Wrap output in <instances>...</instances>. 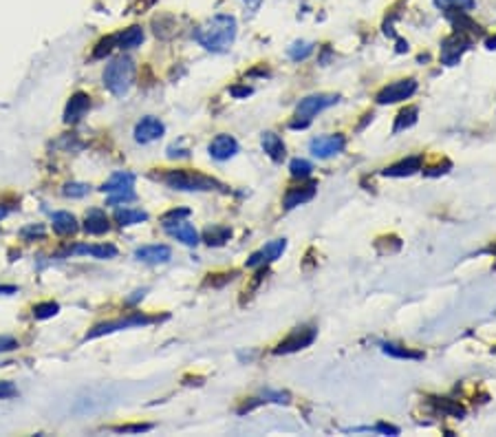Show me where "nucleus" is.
Segmentation results:
<instances>
[{
    "label": "nucleus",
    "instance_id": "f257e3e1",
    "mask_svg": "<svg viewBox=\"0 0 496 437\" xmlns=\"http://www.w3.org/2000/svg\"><path fill=\"white\" fill-rule=\"evenodd\" d=\"M239 33V23L229 13H217L203 25L194 29V40L201 44L205 51L212 54H225L231 49Z\"/></svg>",
    "mask_w": 496,
    "mask_h": 437
},
{
    "label": "nucleus",
    "instance_id": "f03ea898",
    "mask_svg": "<svg viewBox=\"0 0 496 437\" xmlns=\"http://www.w3.org/2000/svg\"><path fill=\"white\" fill-rule=\"evenodd\" d=\"M159 179L172 190H186V192H208V190H225L221 181L212 179L198 171H188V168H177V171H165L159 175Z\"/></svg>",
    "mask_w": 496,
    "mask_h": 437
},
{
    "label": "nucleus",
    "instance_id": "7ed1b4c3",
    "mask_svg": "<svg viewBox=\"0 0 496 437\" xmlns=\"http://www.w3.org/2000/svg\"><path fill=\"white\" fill-rule=\"evenodd\" d=\"M135 84V62L128 56H120L106 64L104 69V87L115 95L124 97Z\"/></svg>",
    "mask_w": 496,
    "mask_h": 437
},
{
    "label": "nucleus",
    "instance_id": "20e7f679",
    "mask_svg": "<svg viewBox=\"0 0 496 437\" xmlns=\"http://www.w3.org/2000/svg\"><path fill=\"white\" fill-rule=\"evenodd\" d=\"M102 192L108 195L106 199L108 206H120V204H128V201H135V175L128 171L115 173L102 186Z\"/></svg>",
    "mask_w": 496,
    "mask_h": 437
},
{
    "label": "nucleus",
    "instance_id": "39448f33",
    "mask_svg": "<svg viewBox=\"0 0 496 437\" xmlns=\"http://www.w3.org/2000/svg\"><path fill=\"white\" fill-rule=\"evenodd\" d=\"M338 95L333 93H318V95H309L305 97L300 104H298V111H295V117L298 120L291 122V128H307L311 124V117L318 115L322 111H326L329 106L338 104Z\"/></svg>",
    "mask_w": 496,
    "mask_h": 437
},
{
    "label": "nucleus",
    "instance_id": "423d86ee",
    "mask_svg": "<svg viewBox=\"0 0 496 437\" xmlns=\"http://www.w3.org/2000/svg\"><path fill=\"white\" fill-rule=\"evenodd\" d=\"M153 323H157V318H153V316L130 314V316H126V318H120V321H110V323L95 325V327L84 336V340H93V338H99V336L115 333V331L130 329V327H146V325H153Z\"/></svg>",
    "mask_w": 496,
    "mask_h": 437
},
{
    "label": "nucleus",
    "instance_id": "0eeeda50",
    "mask_svg": "<svg viewBox=\"0 0 496 437\" xmlns=\"http://www.w3.org/2000/svg\"><path fill=\"white\" fill-rule=\"evenodd\" d=\"M318 329L316 327H298L293 329L285 340H280L278 347L274 349L276 356H283V354H293V351H300L305 347H309L313 340H316Z\"/></svg>",
    "mask_w": 496,
    "mask_h": 437
},
{
    "label": "nucleus",
    "instance_id": "6e6552de",
    "mask_svg": "<svg viewBox=\"0 0 496 437\" xmlns=\"http://www.w3.org/2000/svg\"><path fill=\"white\" fill-rule=\"evenodd\" d=\"M417 91V82L408 78V80H397L390 82L388 87H384L382 91L377 93V104H397V102H404V99L412 97Z\"/></svg>",
    "mask_w": 496,
    "mask_h": 437
},
{
    "label": "nucleus",
    "instance_id": "1a4fd4ad",
    "mask_svg": "<svg viewBox=\"0 0 496 437\" xmlns=\"http://www.w3.org/2000/svg\"><path fill=\"white\" fill-rule=\"evenodd\" d=\"M472 44V38L468 36V33H461V31H454L450 38H445L443 44H441V60L443 64H457L461 60V56L468 51Z\"/></svg>",
    "mask_w": 496,
    "mask_h": 437
},
{
    "label": "nucleus",
    "instance_id": "9d476101",
    "mask_svg": "<svg viewBox=\"0 0 496 437\" xmlns=\"http://www.w3.org/2000/svg\"><path fill=\"white\" fill-rule=\"evenodd\" d=\"M344 146H346L344 135H340V133H336V135H322V137L311 140L309 150H311V155H313V157H318V159H329V157H333V155L342 153Z\"/></svg>",
    "mask_w": 496,
    "mask_h": 437
},
{
    "label": "nucleus",
    "instance_id": "9b49d317",
    "mask_svg": "<svg viewBox=\"0 0 496 437\" xmlns=\"http://www.w3.org/2000/svg\"><path fill=\"white\" fill-rule=\"evenodd\" d=\"M287 250V241L285 239H276V241H269L265 247H260L258 252L247 259V267H265L274 263L276 259L283 257V252Z\"/></svg>",
    "mask_w": 496,
    "mask_h": 437
},
{
    "label": "nucleus",
    "instance_id": "f8f14e48",
    "mask_svg": "<svg viewBox=\"0 0 496 437\" xmlns=\"http://www.w3.org/2000/svg\"><path fill=\"white\" fill-rule=\"evenodd\" d=\"M163 133H165L163 122L157 120V117H153V115H146L135 126V142L137 144H151V142H157Z\"/></svg>",
    "mask_w": 496,
    "mask_h": 437
},
{
    "label": "nucleus",
    "instance_id": "ddd939ff",
    "mask_svg": "<svg viewBox=\"0 0 496 437\" xmlns=\"http://www.w3.org/2000/svg\"><path fill=\"white\" fill-rule=\"evenodd\" d=\"M89 109H91V97L82 91L73 93L69 104H66V109H64V124H71V126L77 124L82 117L89 113Z\"/></svg>",
    "mask_w": 496,
    "mask_h": 437
},
{
    "label": "nucleus",
    "instance_id": "4468645a",
    "mask_svg": "<svg viewBox=\"0 0 496 437\" xmlns=\"http://www.w3.org/2000/svg\"><path fill=\"white\" fill-rule=\"evenodd\" d=\"M316 190H318V183L316 181H307V183H300V186L289 188L287 195H285V201H283L285 210H291L295 206L307 204V201H311L313 197H316Z\"/></svg>",
    "mask_w": 496,
    "mask_h": 437
},
{
    "label": "nucleus",
    "instance_id": "2eb2a0df",
    "mask_svg": "<svg viewBox=\"0 0 496 437\" xmlns=\"http://www.w3.org/2000/svg\"><path fill=\"white\" fill-rule=\"evenodd\" d=\"M208 150L217 161H227L239 153V142L231 135H217L210 142Z\"/></svg>",
    "mask_w": 496,
    "mask_h": 437
},
{
    "label": "nucleus",
    "instance_id": "dca6fc26",
    "mask_svg": "<svg viewBox=\"0 0 496 437\" xmlns=\"http://www.w3.org/2000/svg\"><path fill=\"white\" fill-rule=\"evenodd\" d=\"M135 257L141 263L159 265V263H168L172 259V250L168 245H144L135 252Z\"/></svg>",
    "mask_w": 496,
    "mask_h": 437
},
{
    "label": "nucleus",
    "instance_id": "f3484780",
    "mask_svg": "<svg viewBox=\"0 0 496 437\" xmlns=\"http://www.w3.org/2000/svg\"><path fill=\"white\" fill-rule=\"evenodd\" d=\"M84 230L89 234H93V237H99V234H106L110 230V221H108V216L104 210H99V208H91L87 212V218H84Z\"/></svg>",
    "mask_w": 496,
    "mask_h": 437
},
{
    "label": "nucleus",
    "instance_id": "a211bd4d",
    "mask_svg": "<svg viewBox=\"0 0 496 437\" xmlns=\"http://www.w3.org/2000/svg\"><path fill=\"white\" fill-rule=\"evenodd\" d=\"M260 144H262V150L265 153H267V157L272 159V161H283L285 159V155H287V148H285V142L280 140L276 133H265L262 135V140H260Z\"/></svg>",
    "mask_w": 496,
    "mask_h": 437
},
{
    "label": "nucleus",
    "instance_id": "6ab92c4d",
    "mask_svg": "<svg viewBox=\"0 0 496 437\" xmlns=\"http://www.w3.org/2000/svg\"><path fill=\"white\" fill-rule=\"evenodd\" d=\"M417 171H421V157L415 155V157H408V159H402V161L388 166L382 175H386V177H410V175H415Z\"/></svg>",
    "mask_w": 496,
    "mask_h": 437
},
{
    "label": "nucleus",
    "instance_id": "aec40b11",
    "mask_svg": "<svg viewBox=\"0 0 496 437\" xmlns=\"http://www.w3.org/2000/svg\"><path fill=\"white\" fill-rule=\"evenodd\" d=\"M71 254H89L93 259H113L117 257V247L110 243H97V245H75L71 250Z\"/></svg>",
    "mask_w": 496,
    "mask_h": 437
},
{
    "label": "nucleus",
    "instance_id": "412c9836",
    "mask_svg": "<svg viewBox=\"0 0 496 437\" xmlns=\"http://www.w3.org/2000/svg\"><path fill=\"white\" fill-rule=\"evenodd\" d=\"M51 223H53V232L60 234V237H71V234H75L80 228L77 218L71 212H53Z\"/></svg>",
    "mask_w": 496,
    "mask_h": 437
},
{
    "label": "nucleus",
    "instance_id": "4be33fe9",
    "mask_svg": "<svg viewBox=\"0 0 496 437\" xmlns=\"http://www.w3.org/2000/svg\"><path fill=\"white\" fill-rule=\"evenodd\" d=\"M165 230H168L170 237H174L177 241H181L184 245L194 247V245L198 243V232H196V230H194V226H190L188 221H181V223L170 226V228H165Z\"/></svg>",
    "mask_w": 496,
    "mask_h": 437
},
{
    "label": "nucleus",
    "instance_id": "5701e85b",
    "mask_svg": "<svg viewBox=\"0 0 496 437\" xmlns=\"http://www.w3.org/2000/svg\"><path fill=\"white\" fill-rule=\"evenodd\" d=\"M430 402H433L435 411L441 413V415L457 417V419H461L463 415H466V409H463L459 402L450 400V398H430Z\"/></svg>",
    "mask_w": 496,
    "mask_h": 437
},
{
    "label": "nucleus",
    "instance_id": "b1692460",
    "mask_svg": "<svg viewBox=\"0 0 496 437\" xmlns=\"http://www.w3.org/2000/svg\"><path fill=\"white\" fill-rule=\"evenodd\" d=\"M141 42H144V29L139 25H132L122 33H117V47L122 49H137L141 47Z\"/></svg>",
    "mask_w": 496,
    "mask_h": 437
},
{
    "label": "nucleus",
    "instance_id": "393cba45",
    "mask_svg": "<svg viewBox=\"0 0 496 437\" xmlns=\"http://www.w3.org/2000/svg\"><path fill=\"white\" fill-rule=\"evenodd\" d=\"M115 221L120 226H137V223L148 221V212L137 210V208H120V210H115Z\"/></svg>",
    "mask_w": 496,
    "mask_h": 437
},
{
    "label": "nucleus",
    "instance_id": "a878e982",
    "mask_svg": "<svg viewBox=\"0 0 496 437\" xmlns=\"http://www.w3.org/2000/svg\"><path fill=\"white\" fill-rule=\"evenodd\" d=\"M229 237H231V230L229 228H225V226H212V228H208L205 232H203V241L212 247H219V245H223L225 241H229Z\"/></svg>",
    "mask_w": 496,
    "mask_h": 437
},
{
    "label": "nucleus",
    "instance_id": "bb28decb",
    "mask_svg": "<svg viewBox=\"0 0 496 437\" xmlns=\"http://www.w3.org/2000/svg\"><path fill=\"white\" fill-rule=\"evenodd\" d=\"M384 354L393 356V358H404V360H421L424 354L421 351H412L408 347H402V345H395V343H384L382 345Z\"/></svg>",
    "mask_w": 496,
    "mask_h": 437
},
{
    "label": "nucleus",
    "instance_id": "cd10ccee",
    "mask_svg": "<svg viewBox=\"0 0 496 437\" xmlns=\"http://www.w3.org/2000/svg\"><path fill=\"white\" fill-rule=\"evenodd\" d=\"M435 5L445 11V13H466L470 9H474V0H435Z\"/></svg>",
    "mask_w": 496,
    "mask_h": 437
},
{
    "label": "nucleus",
    "instance_id": "c85d7f7f",
    "mask_svg": "<svg viewBox=\"0 0 496 437\" xmlns=\"http://www.w3.org/2000/svg\"><path fill=\"white\" fill-rule=\"evenodd\" d=\"M417 115H419L417 106H408V109H404L400 115H397V122H395L393 133H400V130H404V128L415 126V124H417Z\"/></svg>",
    "mask_w": 496,
    "mask_h": 437
},
{
    "label": "nucleus",
    "instance_id": "c756f323",
    "mask_svg": "<svg viewBox=\"0 0 496 437\" xmlns=\"http://www.w3.org/2000/svg\"><path fill=\"white\" fill-rule=\"evenodd\" d=\"M190 216V210L188 208H174V210H168L163 216H161V226L163 228H170V226H177L181 221H186Z\"/></svg>",
    "mask_w": 496,
    "mask_h": 437
},
{
    "label": "nucleus",
    "instance_id": "7c9ffc66",
    "mask_svg": "<svg viewBox=\"0 0 496 437\" xmlns=\"http://www.w3.org/2000/svg\"><path fill=\"white\" fill-rule=\"evenodd\" d=\"M313 54V44L305 42V40H298L289 47V58L291 60H305Z\"/></svg>",
    "mask_w": 496,
    "mask_h": 437
},
{
    "label": "nucleus",
    "instance_id": "2f4dec72",
    "mask_svg": "<svg viewBox=\"0 0 496 437\" xmlns=\"http://www.w3.org/2000/svg\"><path fill=\"white\" fill-rule=\"evenodd\" d=\"M115 47H117V36H106V38H102V40L97 42V47H95L93 58H95V60L106 58Z\"/></svg>",
    "mask_w": 496,
    "mask_h": 437
},
{
    "label": "nucleus",
    "instance_id": "473e14b6",
    "mask_svg": "<svg viewBox=\"0 0 496 437\" xmlns=\"http://www.w3.org/2000/svg\"><path fill=\"white\" fill-rule=\"evenodd\" d=\"M289 171H291L293 179H307L311 175V171H313V166L307 159H293L289 164Z\"/></svg>",
    "mask_w": 496,
    "mask_h": 437
},
{
    "label": "nucleus",
    "instance_id": "72a5a7b5",
    "mask_svg": "<svg viewBox=\"0 0 496 437\" xmlns=\"http://www.w3.org/2000/svg\"><path fill=\"white\" fill-rule=\"evenodd\" d=\"M58 312H60L58 302H40V305L33 307V316H36L38 321H46V318H53Z\"/></svg>",
    "mask_w": 496,
    "mask_h": 437
},
{
    "label": "nucleus",
    "instance_id": "f704fd0d",
    "mask_svg": "<svg viewBox=\"0 0 496 437\" xmlns=\"http://www.w3.org/2000/svg\"><path fill=\"white\" fill-rule=\"evenodd\" d=\"M89 183H80V181H73V183H66V186L62 188L64 197H71V199H80V197H84L89 195Z\"/></svg>",
    "mask_w": 496,
    "mask_h": 437
},
{
    "label": "nucleus",
    "instance_id": "c9c22d12",
    "mask_svg": "<svg viewBox=\"0 0 496 437\" xmlns=\"http://www.w3.org/2000/svg\"><path fill=\"white\" fill-rule=\"evenodd\" d=\"M15 395H18L15 384L9 382V380H0V400H9V398H15Z\"/></svg>",
    "mask_w": 496,
    "mask_h": 437
},
{
    "label": "nucleus",
    "instance_id": "e433bc0d",
    "mask_svg": "<svg viewBox=\"0 0 496 437\" xmlns=\"http://www.w3.org/2000/svg\"><path fill=\"white\" fill-rule=\"evenodd\" d=\"M153 424H124V426H115V433H146L151 431Z\"/></svg>",
    "mask_w": 496,
    "mask_h": 437
},
{
    "label": "nucleus",
    "instance_id": "4c0bfd02",
    "mask_svg": "<svg viewBox=\"0 0 496 437\" xmlns=\"http://www.w3.org/2000/svg\"><path fill=\"white\" fill-rule=\"evenodd\" d=\"M20 234H23L25 239H33V237L42 239V237H44V228H42V226H36V223H33V226H27V228L20 232Z\"/></svg>",
    "mask_w": 496,
    "mask_h": 437
},
{
    "label": "nucleus",
    "instance_id": "58836bf2",
    "mask_svg": "<svg viewBox=\"0 0 496 437\" xmlns=\"http://www.w3.org/2000/svg\"><path fill=\"white\" fill-rule=\"evenodd\" d=\"M18 347V340L11 338V336H0V354H5V351H13Z\"/></svg>",
    "mask_w": 496,
    "mask_h": 437
},
{
    "label": "nucleus",
    "instance_id": "ea45409f",
    "mask_svg": "<svg viewBox=\"0 0 496 437\" xmlns=\"http://www.w3.org/2000/svg\"><path fill=\"white\" fill-rule=\"evenodd\" d=\"M234 276H236L234 272H231V274H223V278H217V274H210V278L205 281V285H212V288H217V285H223V283L231 281Z\"/></svg>",
    "mask_w": 496,
    "mask_h": 437
},
{
    "label": "nucleus",
    "instance_id": "a19ab883",
    "mask_svg": "<svg viewBox=\"0 0 496 437\" xmlns=\"http://www.w3.org/2000/svg\"><path fill=\"white\" fill-rule=\"evenodd\" d=\"M450 171V161H443V166H435V168H430V171H426L428 177H437V175H445Z\"/></svg>",
    "mask_w": 496,
    "mask_h": 437
},
{
    "label": "nucleus",
    "instance_id": "79ce46f5",
    "mask_svg": "<svg viewBox=\"0 0 496 437\" xmlns=\"http://www.w3.org/2000/svg\"><path fill=\"white\" fill-rule=\"evenodd\" d=\"M375 431L386 433V435H400V429H395V426H390V424H377Z\"/></svg>",
    "mask_w": 496,
    "mask_h": 437
},
{
    "label": "nucleus",
    "instance_id": "37998d69",
    "mask_svg": "<svg viewBox=\"0 0 496 437\" xmlns=\"http://www.w3.org/2000/svg\"><path fill=\"white\" fill-rule=\"evenodd\" d=\"M250 93H252L250 87H234V89H231V95H234V97H247Z\"/></svg>",
    "mask_w": 496,
    "mask_h": 437
},
{
    "label": "nucleus",
    "instance_id": "c03bdc74",
    "mask_svg": "<svg viewBox=\"0 0 496 437\" xmlns=\"http://www.w3.org/2000/svg\"><path fill=\"white\" fill-rule=\"evenodd\" d=\"M18 288H13V285H0V294L3 296H9V294H15Z\"/></svg>",
    "mask_w": 496,
    "mask_h": 437
},
{
    "label": "nucleus",
    "instance_id": "a18cd8bd",
    "mask_svg": "<svg viewBox=\"0 0 496 437\" xmlns=\"http://www.w3.org/2000/svg\"><path fill=\"white\" fill-rule=\"evenodd\" d=\"M144 294H146V290H137V292H135V296L128 298V305H132V302H137L139 298H144Z\"/></svg>",
    "mask_w": 496,
    "mask_h": 437
},
{
    "label": "nucleus",
    "instance_id": "49530a36",
    "mask_svg": "<svg viewBox=\"0 0 496 437\" xmlns=\"http://www.w3.org/2000/svg\"><path fill=\"white\" fill-rule=\"evenodd\" d=\"M485 47H488V49H496V36L488 38V40H485Z\"/></svg>",
    "mask_w": 496,
    "mask_h": 437
},
{
    "label": "nucleus",
    "instance_id": "de8ad7c7",
    "mask_svg": "<svg viewBox=\"0 0 496 437\" xmlns=\"http://www.w3.org/2000/svg\"><path fill=\"white\" fill-rule=\"evenodd\" d=\"M245 3H247V5H250L252 9H258V5L262 3V0H245Z\"/></svg>",
    "mask_w": 496,
    "mask_h": 437
},
{
    "label": "nucleus",
    "instance_id": "09e8293b",
    "mask_svg": "<svg viewBox=\"0 0 496 437\" xmlns=\"http://www.w3.org/2000/svg\"><path fill=\"white\" fill-rule=\"evenodd\" d=\"M5 364H9V362H0V367H5Z\"/></svg>",
    "mask_w": 496,
    "mask_h": 437
},
{
    "label": "nucleus",
    "instance_id": "8fccbe9b",
    "mask_svg": "<svg viewBox=\"0 0 496 437\" xmlns=\"http://www.w3.org/2000/svg\"><path fill=\"white\" fill-rule=\"evenodd\" d=\"M0 216H3V208H0Z\"/></svg>",
    "mask_w": 496,
    "mask_h": 437
},
{
    "label": "nucleus",
    "instance_id": "3c124183",
    "mask_svg": "<svg viewBox=\"0 0 496 437\" xmlns=\"http://www.w3.org/2000/svg\"><path fill=\"white\" fill-rule=\"evenodd\" d=\"M492 252H496V247H492Z\"/></svg>",
    "mask_w": 496,
    "mask_h": 437
}]
</instances>
